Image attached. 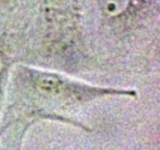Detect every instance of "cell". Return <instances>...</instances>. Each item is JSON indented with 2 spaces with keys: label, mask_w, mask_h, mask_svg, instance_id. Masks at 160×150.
I'll use <instances>...</instances> for the list:
<instances>
[{
  "label": "cell",
  "mask_w": 160,
  "mask_h": 150,
  "mask_svg": "<svg viewBox=\"0 0 160 150\" xmlns=\"http://www.w3.org/2000/svg\"><path fill=\"white\" fill-rule=\"evenodd\" d=\"M65 0H48V3L52 6L53 8H57L59 6H62Z\"/></svg>",
  "instance_id": "2"
},
{
  "label": "cell",
  "mask_w": 160,
  "mask_h": 150,
  "mask_svg": "<svg viewBox=\"0 0 160 150\" xmlns=\"http://www.w3.org/2000/svg\"><path fill=\"white\" fill-rule=\"evenodd\" d=\"M131 0H101V11L108 18H118L127 11Z\"/></svg>",
  "instance_id": "1"
},
{
  "label": "cell",
  "mask_w": 160,
  "mask_h": 150,
  "mask_svg": "<svg viewBox=\"0 0 160 150\" xmlns=\"http://www.w3.org/2000/svg\"><path fill=\"white\" fill-rule=\"evenodd\" d=\"M3 67H5V57L1 53H0V73L2 72Z\"/></svg>",
  "instance_id": "3"
}]
</instances>
